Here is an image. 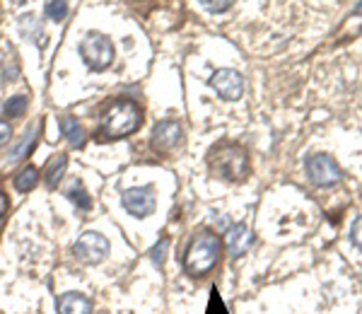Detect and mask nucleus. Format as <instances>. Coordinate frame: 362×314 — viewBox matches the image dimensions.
Segmentation results:
<instances>
[{
	"instance_id": "nucleus-1",
	"label": "nucleus",
	"mask_w": 362,
	"mask_h": 314,
	"mask_svg": "<svg viewBox=\"0 0 362 314\" xmlns=\"http://www.w3.org/2000/svg\"><path fill=\"white\" fill-rule=\"evenodd\" d=\"M208 167L218 179L244 182L249 177V153L237 143H218L208 153Z\"/></svg>"
},
{
	"instance_id": "nucleus-2",
	"label": "nucleus",
	"mask_w": 362,
	"mask_h": 314,
	"mask_svg": "<svg viewBox=\"0 0 362 314\" xmlns=\"http://www.w3.org/2000/svg\"><path fill=\"white\" fill-rule=\"evenodd\" d=\"M220 257H223V240L213 232H198L194 242L189 244L184 257V269L189 276H206L208 271H213L218 266Z\"/></svg>"
},
{
	"instance_id": "nucleus-3",
	"label": "nucleus",
	"mask_w": 362,
	"mask_h": 314,
	"mask_svg": "<svg viewBox=\"0 0 362 314\" xmlns=\"http://www.w3.org/2000/svg\"><path fill=\"white\" fill-rule=\"evenodd\" d=\"M143 124V112L133 102H114L107 112L102 114V126L99 133L102 138H126L136 133Z\"/></svg>"
},
{
	"instance_id": "nucleus-4",
	"label": "nucleus",
	"mask_w": 362,
	"mask_h": 314,
	"mask_svg": "<svg viewBox=\"0 0 362 314\" xmlns=\"http://www.w3.org/2000/svg\"><path fill=\"white\" fill-rule=\"evenodd\" d=\"M80 54H83V61L92 71H104V68L112 66L114 61V44L109 37L99 32H90L80 44Z\"/></svg>"
},
{
	"instance_id": "nucleus-5",
	"label": "nucleus",
	"mask_w": 362,
	"mask_h": 314,
	"mask_svg": "<svg viewBox=\"0 0 362 314\" xmlns=\"http://www.w3.org/2000/svg\"><path fill=\"white\" fill-rule=\"evenodd\" d=\"M307 177L314 186H321V189H329V186H336L343 179V172L338 167V162L331 155H312L307 157Z\"/></svg>"
},
{
	"instance_id": "nucleus-6",
	"label": "nucleus",
	"mask_w": 362,
	"mask_h": 314,
	"mask_svg": "<svg viewBox=\"0 0 362 314\" xmlns=\"http://www.w3.org/2000/svg\"><path fill=\"white\" fill-rule=\"evenodd\" d=\"M73 252L83 264H102L109 257V240L104 235H99V232L90 230L78 237Z\"/></svg>"
},
{
	"instance_id": "nucleus-7",
	"label": "nucleus",
	"mask_w": 362,
	"mask_h": 314,
	"mask_svg": "<svg viewBox=\"0 0 362 314\" xmlns=\"http://www.w3.org/2000/svg\"><path fill=\"white\" fill-rule=\"evenodd\" d=\"M124 201V208L136 218H148V215L155 213L157 199H155V191L150 186H136V189H128L121 196Z\"/></svg>"
},
{
	"instance_id": "nucleus-8",
	"label": "nucleus",
	"mask_w": 362,
	"mask_h": 314,
	"mask_svg": "<svg viewBox=\"0 0 362 314\" xmlns=\"http://www.w3.org/2000/svg\"><path fill=\"white\" fill-rule=\"evenodd\" d=\"M210 85H213L215 92H218V95L227 102L239 100V97H242V90H244L242 75H239L237 71H230V68H220V71H215L213 78H210Z\"/></svg>"
},
{
	"instance_id": "nucleus-9",
	"label": "nucleus",
	"mask_w": 362,
	"mask_h": 314,
	"mask_svg": "<svg viewBox=\"0 0 362 314\" xmlns=\"http://www.w3.org/2000/svg\"><path fill=\"white\" fill-rule=\"evenodd\" d=\"M181 143V126L177 121L165 119L153 129V148L157 153H169Z\"/></svg>"
},
{
	"instance_id": "nucleus-10",
	"label": "nucleus",
	"mask_w": 362,
	"mask_h": 314,
	"mask_svg": "<svg viewBox=\"0 0 362 314\" xmlns=\"http://www.w3.org/2000/svg\"><path fill=\"white\" fill-rule=\"evenodd\" d=\"M254 244V230L249 228V225L239 223V225H232L230 230H227L225 235V249L230 257H242V254H247V249Z\"/></svg>"
},
{
	"instance_id": "nucleus-11",
	"label": "nucleus",
	"mask_w": 362,
	"mask_h": 314,
	"mask_svg": "<svg viewBox=\"0 0 362 314\" xmlns=\"http://www.w3.org/2000/svg\"><path fill=\"white\" fill-rule=\"evenodd\" d=\"M58 314H92V302L80 293H66L56 300Z\"/></svg>"
},
{
	"instance_id": "nucleus-12",
	"label": "nucleus",
	"mask_w": 362,
	"mask_h": 314,
	"mask_svg": "<svg viewBox=\"0 0 362 314\" xmlns=\"http://www.w3.org/2000/svg\"><path fill=\"white\" fill-rule=\"evenodd\" d=\"M68 170V157L66 155H54L49 160V165H46V170H44V182L49 189H56L58 182L63 179V174H66Z\"/></svg>"
},
{
	"instance_id": "nucleus-13",
	"label": "nucleus",
	"mask_w": 362,
	"mask_h": 314,
	"mask_svg": "<svg viewBox=\"0 0 362 314\" xmlns=\"http://www.w3.org/2000/svg\"><path fill=\"white\" fill-rule=\"evenodd\" d=\"M58 126H61V133H63V138L70 143V148H80V145L85 143V131H83V126L78 124V119H73V116H63V119L58 121Z\"/></svg>"
},
{
	"instance_id": "nucleus-14",
	"label": "nucleus",
	"mask_w": 362,
	"mask_h": 314,
	"mask_svg": "<svg viewBox=\"0 0 362 314\" xmlns=\"http://www.w3.org/2000/svg\"><path fill=\"white\" fill-rule=\"evenodd\" d=\"M39 129L42 126L39 124H34L32 129H29L27 133H25V138H22V143L17 145V148L10 153V162H17V160H25V157L32 153V148H34V143H37V133H39Z\"/></svg>"
},
{
	"instance_id": "nucleus-15",
	"label": "nucleus",
	"mask_w": 362,
	"mask_h": 314,
	"mask_svg": "<svg viewBox=\"0 0 362 314\" xmlns=\"http://www.w3.org/2000/svg\"><path fill=\"white\" fill-rule=\"evenodd\" d=\"M20 34L25 39H29V42H34V44H44L42 42V39H44L42 27H39V22H37V17H34V15H25L20 20Z\"/></svg>"
},
{
	"instance_id": "nucleus-16",
	"label": "nucleus",
	"mask_w": 362,
	"mask_h": 314,
	"mask_svg": "<svg viewBox=\"0 0 362 314\" xmlns=\"http://www.w3.org/2000/svg\"><path fill=\"white\" fill-rule=\"evenodd\" d=\"M37 184H39V170H37V167H25V170L17 174V179H15V189L20 191V194L32 191Z\"/></svg>"
},
{
	"instance_id": "nucleus-17",
	"label": "nucleus",
	"mask_w": 362,
	"mask_h": 314,
	"mask_svg": "<svg viewBox=\"0 0 362 314\" xmlns=\"http://www.w3.org/2000/svg\"><path fill=\"white\" fill-rule=\"evenodd\" d=\"M68 199L75 203V206L80 208V211H90L92 208V199H90V194L83 189L80 184H73V189L68 191Z\"/></svg>"
},
{
	"instance_id": "nucleus-18",
	"label": "nucleus",
	"mask_w": 362,
	"mask_h": 314,
	"mask_svg": "<svg viewBox=\"0 0 362 314\" xmlns=\"http://www.w3.org/2000/svg\"><path fill=\"white\" fill-rule=\"evenodd\" d=\"M5 116H10V119H17V116H22L27 112V97H10L8 102H5L3 107Z\"/></svg>"
},
{
	"instance_id": "nucleus-19",
	"label": "nucleus",
	"mask_w": 362,
	"mask_h": 314,
	"mask_svg": "<svg viewBox=\"0 0 362 314\" xmlns=\"http://www.w3.org/2000/svg\"><path fill=\"white\" fill-rule=\"evenodd\" d=\"M46 15H49L51 20L61 22L63 17L68 15V3L66 0H51V3H46Z\"/></svg>"
},
{
	"instance_id": "nucleus-20",
	"label": "nucleus",
	"mask_w": 362,
	"mask_h": 314,
	"mask_svg": "<svg viewBox=\"0 0 362 314\" xmlns=\"http://www.w3.org/2000/svg\"><path fill=\"white\" fill-rule=\"evenodd\" d=\"M167 249H169V240H167V237H162V240L157 242L155 247H153V252H150V257H153L155 266H162V264H165V259H167Z\"/></svg>"
},
{
	"instance_id": "nucleus-21",
	"label": "nucleus",
	"mask_w": 362,
	"mask_h": 314,
	"mask_svg": "<svg viewBox=\"0 0 362 314\" xmlns=\"http://www.w3.org/2000/svg\"><path fill=\"white\" fill-rule=\"evenodd\" d=\"M198 3H201L206 10H210V13H225V10L232 8L235 0H198Z\"/></svg>"
},
{
	"instance_id": "nucleus-22",
	"label": "nucleus",
	"mask_w": 362,
	"mask_h": 314,
	"mask_svg": "<svg viewBox=\"0 0 362 314\" xmlns=\"http://www.w3.org/2000/svg\"><path fill=\"white\" fill-rule=\"evenodd\" d=\"M350 242H353L355 247L362 252V215L353 223V228H350Z\"/></svg>"
},
{
	"instance_id": "nucleus-23",
	"label": "nucleus",
	"mask_w": 362,
	"mask_h": 314,
	"mask_svg": "<svg viewBox=\"0 0 362 314\" xmlns=\"http://www.w3.org/2000/svg\"><path fill=\"white\" fill-rule=\"evenodd\" d=\"M208 314H227L223 300H220L218 290L213 288V295H210V307H208Z\"/></svg>"
},
{
	"instance_id": "nucleus-24",
	"label": "nucleus",
	"mask_w": 362,
	"mask_h": 314,
	"mask_svg": "<svg viewBox=\"0 0 362 314\" xmlns=\"http://www.w3.org/2000/svg\"><path fill=\"white\" fill-rule=\"evenodd\" d=\"M10 138H13V129H10V124L0 121V148H3V145H8Z\"/></svg>"
},
{
	"instance_id": "nucleus-25",
	"label": "nucleus",
	"mask_w": 362,
	"mask_h": 314,
	"mask_svg": "<svg viewBox=\"0 0 362 314\" xmlns=\"http://www.w3.org/2000/svg\"><path fill=\"white\" fill-rule=\"evenodd\" d=\"M8 206H10V203H8V196H5V191L0 189V225L5 223V213H8Z\"/></svg>"
},
{
	"instance_id": "nucleus-26",
	"label": "nucleus",
	"mask_w": 362,
	"mask_h": 314,
	"mask_svg": "<svg viewBox=\"0 0 362 314\" xmlns=\"http://www.w3.org/2000/svg\"><path fill=\"white\" fill-rule=\"evenodd\" d=\"M353 13H355V15H360V13H362V0H360L358 5H355V10H353Z\"/></svg>"
}]
</instances>
